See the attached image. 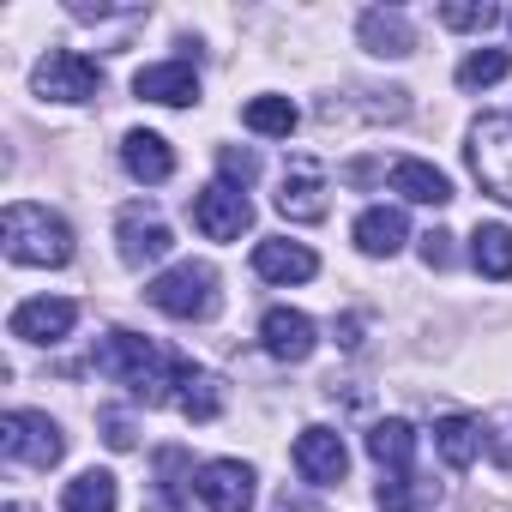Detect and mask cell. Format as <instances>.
Segmentation results:
<instances>
[{
	"label": "cell",
	"instance_id": "1",
	"mask_svg": "<svg viewBox=\"0 0 512 512\" xmlns=\"http://www.w3.org/2000/svg\"><path fill=\"white\" fill-rule=\"evenodd\" d=\"M97 374L121 380V386H127L133 398H145V404H163V398H181L193 362L163 356V350H157L151 338H139V332H109V338L97 344Z\"/></svg>",
	"mask_w": 512,
	"mask_h": 512
},
{
	"label": "cell",
	"instance_id": "2",
	"mask_svg": "<svg viewBox=\"0 0 512 512\" xmlns=\"http://www.w3.org/2000/svg\"><path fill=\"white\" fill-rule=\"evenodd\" d=\"M0 247H7L13 266H67L73 260V229L67 217H55L49 205H31V199H13L7 211H0Z\"/></svg>",
	"mask_w": 512,
	"mask_h": 512
},
{
	"label": "cell",
	"instance_id": "3",
	"mask_svg": "<svg viewBox=\"0 0 512 512\" xmlns=\"http://www.w3.org/2000/svg\"><path fill=\"white\" fill-rule=\"evenodd\" d=\"M145 302L169 320H211L217 314V272L205 260H181L145 284Z\"/></svg>",
	"mask_w": 512,
	"mask_h": 512
},
{
	"label": "cell",
	"instance_id": "4",
	"mask_svg": "<svg viewBox=\"0 0 512 512\" xmlns=\"http://www.w3.org/2000/svg\"><path fill=\"white\" fill-rule=\"evenodd\" d=\"M464 157H470V175L482 181V193H494V199L512 205V109L482 115V121L470 127Z\"/></svg>",
	"mask_w": 512,
	"mask_h": 512
},
{
	"label": "cell",
	"instance_id": "5",
	"mask_svg": "<svg viewBox=\"0 0 512 512\" xmlns=\"http://www.w3.org/2000/svg\"><path fill=\"white\" fill-rule=\"evenodd\" d=\"M0 452L13 464H31V470H55L67 458V434L43 410H7L0 416Z\"/></svg>",
	"mask_w": 512,
	"mask_h": 512
},
{
	"label": "cell",
	"instance_id": "6",
	"mask_svg": "<svg viewBox=\"0 0 512 512\" xmlns=\"http://www.w3.org/2000/svg\"><path fill=\"white\" fill-rule=\"evenodd\" d=\"M31 91L43 103H91L103 91V73H97V61H85L73 49H49L31 73Z\"/></svg>",
	"mask_w": 512,
	"mask_h": 512
},
{
	"label": "cell",
	"instance_id": "7",
	"mask_svg": "<svg viewBox=\"0 0 512 512\" xmlns=\"http://www.w3.org/2000/svg\"><path fill=\"white\" fill-rule=\"evenodd\" d=\"M193 229H199L205 241H241V235L253 229V205H247V193L229 187V181L199 187V193H193Z\"/></svg>",
	"mask_w": 512,
	"mask_h": 512
},
{
	"label": "cell",
	"instance_id": "8",
	"mask_svg": "<svg viewBox=\"0 0 512 512\" xmlns=\"http://www.w3.org/2000/svg\"><path fill=\"white\" fill-rule=\"evenodd\" d=\"M253 464L241 458H211L193 470V494L205 500V512H253Z\"/></svg>",
	"mask_w": 512,
	"mask_h": 512
},
{
	"label": "cell",
	"instance_id": "9",
	"mask_svg": "<svg viewBox=\"0 0 512 512\" xmlns=\"http://www.w3.org/2000/svg\"><path fill=\"white\" fill-rule=\"evenodd\" d=\"M332 181H326V169L314 163V157H290L284 163V181H278V211L290 217V223H320L326 211H332Z\"/></svg>",
	"mask_w": 512,
	"mask_h": 512
},
{
	"label": "cell",
	"instance_id": "10",
	"mask_svg": "<svg viewBox=\"0 0 512 512\" xmlns=\"http://www.w3.org/2000/svg\"><path fill=\"white\" fill-rule=\"evenodd\" d=\"M115 241H121V260L133 266V272H145V266H157L163 253L175 247V235H169V223L157 217V211H145V205H127L121 211V223H115Z\"/></svg>",
	"mask_w": 512,
	"mask_h": 512
},
{
	"label": "cell",
	"instance_id": "11",
	"mask_svg": "<svg viewBox=\"0 0 512 512\" xmlns=\"http://www.w3.org/2000/svg\"><path fill=\"white\" fill-rule=\"evenodd\" d=\"M73 326H79V302H67V296L19 302V308H13V320H7V332H13L19 344H61Z\"/></svg>",
	"mask_w": 512,
	"mask_h": 512
},
{
	"label": "cell",
	"instance_id": "12",
	"mask_svg": "<svg viewBox=\"0 0 512 512\" xmlns=\"http://www.w3.org/2000/svg\"><path fill=\"white\" fill-rule=\"evenodd\" d=\"M296 470H302L314 488L344 482V470H350V446H344V434H338V428H302V434H296Z\"/></svg>",
	"mask_w": 512,
	"mask_h": 512
},
{
	"label": "cell",
	"instance_id": "13",
	"mask_svg": "<svg viewBox=\"0 0 512 512\" xmlns=\"http://www.w3.org/2000/svg\"><path fill=\"white\" fill-rule=\"evenodd\" d=\"M133 91H139L145 103L187 109V103H199V73H193V61H157V67H139Z\"/></svg>",
	"mask_w": 512,
	"mask_h": 512
},
{
	"label": "cell",
	"instance_id": "14",
	"mask_svg": "<svg viewBox=\"0 0 512 512\" xmlns=\"http://www.w3.org/2000/svg\"><path fill=\"white\" fill-rule=\"evenodd\" d=\"M260 338H266V350L278 356V362H308L314 356V320L302 314V308H266V320H260Z\"/></svg>",
	"mask_w": 512,
	"mask_h": 512
},
{
	"label": "cell",
	"instance_id": "15",
	"mask_svg": "<svg viewBox=\"0 0 512 512\" xmlns=\"http://www.w3.org/2000/svg\"><path fill=\"white\" fill-rule=\"evenodd\" d=\"M350 235H356V247L368 253V260H392V253L410 241V217H404L398 205H368Z\"/></svg>",
	"mask_w": 512,
	"mask_h": 512
},
{
	"label": "cell",
	"instance_id": "16",
	"mask_svg": "<svg viewBox=\"0 0 512 512\" xmlns=\"http://www.w3.org/2000/svg\"><path fill=\"white\" fill-rule=\"evenodd\" d=\"M253 272H260L266 284H308L320 272V260L302 241H260L253 247Z\"/></svg>",
	"mask_w": 512,
	"mask_h": 512
},
{
	"label": "cell",
	"instance_id": "17",
	"mask_svg": "<svg viewBox=\"0 0 512 512\" xmlns=\"http://www.w3.org/2000/svg\"><path fill=\"white\" fill-rule=\"evenodd\" d=\"M356 37H362V49H368V55H380V61H404V55L416 49V31H410V19H404V13H386V7L362 13Z\"/></svg>",
	"mask_w": 512,
	"mask_h": 512
},
{
	"label": "cell",
	"instance_id": "18",
	"mask_svg": "<svg viewBox=\"0 0 512 512\" xmlns=\"http://www.w3.org/2000/svg\"><path fill=\"white\" fill-rule=\"evenodd\" d=\"M121 163H127V175L145 181V187H157V181L175 175V151H169V139H163V133H145V127L121 139Z\"/></svg>",
	"mask_w": 512,
	"mask_h": 512
},
{
	"label": "cell",
	"instance_id": "19",
	"mask_svg": "<svg viewBox=\"0 0 512 512\" xmlns=\"http://www.w3.org/2000/svg\"><path fill=\"white\" fill-rule=\"evenodd\" d=\"M482 446H488V434L470 416H440L434 422V452L446 458V470H470L482 458Z\"/></svg>",
	"mask_w": 512,
	"mask_h": 512
},
{
	"label": "cell",
	"instance_id": "20",
	"mask_svg": "<svg viewBox=\"0 0 512 512\" xmlns=\"http://www.w3.org/2000/svg\"><path fill=\"white\" fill-rule=\"evenodd\" d=\"M392 187H398L410 205H446V199H452V181H446L434 163H422V157H398V163H392Z\"/></svg>",
	"mask_w": 512,
	"mask_h": 512
},
{
	"label": "cell",
	"instance_id": "21",
	"mask_svg": "<svg viewBox=\"0 0 512 512\" xmlns=\"http://www.w3.org/2000/svg\"><path fill=\"white\" fill-rule=\"evenodd\" d=\"M368 458L380 464V470H410V458H416V428L404 422V416H386V422H374L368 428Z\"/></svg>",
	"mask_w": 512,
	"mask_h": 512
},
{
	"label": "cell",
	"instance_id": "22",
	"mask_svg": "<svg viewBox=\"0 0 512 512\" xmlns=\"http://www.w3.org/2000/svg\"><path fill=\"white\" fill-rule=\"evenodd\" d=\"M470 266L482 272V278H512V229L506 223H476V235H470Z\"/></svg>",
	"mask_w": 512,
	"mask_h": 512
},
{
	"label": "cell",
	"instance_id": "23",
	"mask_svg": "<svg viewBox=\"0 0 512 512\" xmlns=\"http://www.w3.org/2000/svg\"><path fill=\"white\" fill-rule=\"evenodd\" d=\"M115 506H121V488H115L109 470H85L61 494V512H115Z\"/></svg>",
	"mask_w": 512,
	"mask_h": 512
},
{
	"label": "cell",
	"instance_id": "24",
	"mask_svg": "<svg viewBox=\"0 0 512 512\" xmlns=\"http://www.w3.org/2000/svg\"><path fill=\"white\" fill-rule=\"evenodd\" d=\"M374 500H380V512H416V506L440 500V482H422L416 470H398V476H386L374 488Z\"/></svg>",
	"mask_w": 512,
	"mask_h": 512
},
{
	"label": "cell",
	"instance_id": "25",
	"mask_svg": "<svg viewBox=\"0 0 512 512\" xmlns=\"http://www.w3.org/2000/svg\"><path fill=\"white\" fill-rule=\"evenodd\" d=\"M241 121H247V133H260V139H290L296 133V103L290 97H253L241 109Z\"/></svg>",
	"mask_w": 512,
	"mask_h": 512
},
{
	"label": "cell",
	"instance_id": "26",
	"mask_svg": "<svg viewBox=\"0 0 512 512\" xmlns=\"http://www.w3.org/2000/svg\"><path fill=\"white\" fill-rule=\"evenodd\" d=\"M175 404H181V416H187V422H217V416H223V380H217V374H205V368H193Z\"/></svg>",
	"mask_w": 512,
	"mask_h": 512
},
{
	"label": "cell",
	"instance_id": "27",
	"mask_svg": "<svg viewBox=\"0 0 512 512\" xmlns=\"http://www.w3.org/2000/svg\"><path fill=\"white\" fill-rule=\"evenodd\" d=\"M506 73H512V55H506V49H470V55L458 61V85H464V91L500 85Z\"/></svg>",
	"mask_w": 512,
	"mask_h": 512
},
{
	"label": "cell",
	"instance_id": "28",
	"mask_svg": "<svg viewBox=\"0 0 512 512\" xmlns=\"http://www.w3.org/2000/svg\"><path fill=\"white\" fill-rule=\"evenodd\" d=\"M500 19V7H488V0H446L440 7V25H452V31H488Z\"/></svg>",
	"mask_w": 512,
	"mask_h": 512
},
{
	"label": "cell",
	"instance_id": "29",
	"mask_svg": "<svg viewBox=\"0 0 512 512\" xmlns=\"http://www.w3.org/2000/svg\"><path fill=\"white\" fill-rule=\"evenodd\" d=\"M217 169H223V181H229V187H247L253 175H260V157H253V151H235V145H223V151H217Z\"/></svg>",
	"mask_w": 512,
	"mask_h": 512
},
{
	"label": "cell",
	"instance_id": "30",
	"mask_svg": "<svg viewBox=\"0 0 512 512\" xmlns=\"http://www.w3.org/2000/svg\"><path fill=\"white\" fill-rule=\"evenodd\" d=\"M422 266H428V272H446V266H452V235H446V229H428V235H422Z\"/></svg>",
	"mask_w": 512,
	"mask_h": 512
},
{
	"label": "cell",
	"instance_id": "31",
	"mask_svg": "<svg viewBox=\"0 0 512 512\" xmlns=\"http://www.w3.org/2000/svg\"><path fill=\"white\" fill-rule=\"evenodd\" d=\"M97 422H103V440H109L115 452H127V446H133V416H121V410H103Z\"/></svg>",
	"mask_w": 512,
	"mask_h": 512
},
{
	"label": "cell",
	"instance_id": "32",
	"mask_svg": "<svg viewBox=\"0 0 512 512\" xmlns=\"http://www.w3.org/2000/svg\"><path fill=\"white\" fill-rule=\"evenodd\" d=\"M0 512H31V506H25V500H7V506H0Z\"/></svg>",
	"mask_w": 512,
	"mask_h": 512
}]
</instances>
